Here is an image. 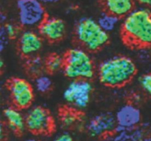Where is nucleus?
<instances>
[{"label": "nucleus", "instance_id": "obj_1", "mask_svg": "<svg viewBox=\"0 0 151 141\" xmlns=\"http://www.w3.org/2000/svg\"><path fill=\"white\" fill-rule=\"evenodd\" d=\"M122 41L130 48L151 46V11L147 7L134 9L124 18L120 26Z\"/></svg>", "mask_w": 151, "mask_h": 141}, {"label": "nucleus", "instance_id": "obj_2", "mask_svg": "<svg viewBox=\"0 0 151 141\" xmlns=\"http://www.w3.org/2000/svg\"><path fill=\"white\" fill-rule=\"evenodd\" d=\"M137 73L134 60L126 56H114L103 60L97 68L100 82L109 88H121L133 80Z\"/></svg>", "mask_w": 151, "mask_h": 141}, {"label": "nucleus", "instance_id": "obj_3", "mask_svg": "<svg viewBox=\"0 0 151 141\" xmlns=\"http://www.w3.org/2000/svg\"><path fill=\"white\" fill-rule=\"evenodd\" d=\"M75 41L88 52H97L109 42V34L103 30L97 21L83 17L77 21L74 27Z\"/></svg>", "mask_w": 151, "mask_h": 141}, {"label": "nucleus", "instance_id": "obj_4", "mask_svg": "<svg viewBox=\"0 0 151 141\" xmlns=\"http://www.w3.org/2000/svg\"><path fill=\"white\" fill-rule=\"evenodd\" d=\"M63 71L72 80H90L95 74V66L88 51L81 47L70 48L65 53Z\"/></svg>", "mask_w": 151, "mask_h": 141}, {"label": "nucleus", "instance_id": "obj_5", "mask_svg": "<svg viewBox=\"0 0 151 141\" xmlns=\"http://www.w3.org/2000/svg\"><path fill=\"white\" fill-rule=\"evenodd\" d=\"M24 116L26 129L33 135L49 136L55 131L54 118L50 110L42 106L30 107Z\"/></svg>", "mask_w": 151, "mask_h": 141}, {"label": "nucleus", "instance_id": "obj_6", "mask_svg": "<svg viewBox=\"0 0 151 141\" xmlns=\"http://www.w3.org/2000/svg\"><path fill=\"white\" fill-rule=\"evenodd\" d=\"M19 23L22 27L38 28L48 17L44 4L39 0H17Z\"/></svg>", "mask_w": 151, "mask_h": 141}, {"label": "nucleus", "instance_id": "obj_7", "mask_svg": "<svg viewBox=\"0 0 151 141\" xmlns=\"http://www.w3.org/2000/svg\"><path fill=\"white\" fill-rule=\"evenodd\" d=\"M92 84L88 79H75L68 85L63 92V98L70 107L82 110L91 101Z\"/></svg>", "mask_w": 151, "mask_h": 141}, {"label": "nucleus", "instance_id": "obj_8", "mask_svg": "<svg viewBox=\"0 0 151 141\" xmlns=\"http://www.w3.org/2000/svg\"><path fill=\"white\" fill-rule=\"evenodd\" d=\"M7 88L13 107L20 110L30 108L35 95L33 88L27 80L20 77L10 78Z\"/></svg>", "mask_w": 151, "mask_h": 141}, {"label": "nucleus", "instance_id": "obj_9", "mask_svg": "<svg viewBox=\"0 0 151 141\" xmlns=\"http://www.w3.org/2000/svg\"><path fill=\"white\" fill-rule=\"evenodd\" d=\"M117 126L116 117L111 113H102L91 118L86 126L87 132L93 137L112 135Z\"/></svg>", "mask_w": 151, "mask_h": 141}, {"label": "nucleus", "instance_id": "obj_10", "mask_svg": "<svg viewBox=\"0 0 151 141\" xmlns=\"http://www.w3.org/2000/svg\"><path fill=\"white\" fill-rule=\"evenodd\" d=\"M43 46V38L38 32L27 29L18 38V48L23 57L29 58L37 55Z\"/></svg>", "mask_w": 151, "mask_h": 141}, {"label": "nucleus", "instance_id": "obj_11", "mask_svg": "<svg viewBox=\"0 0 151 141\" xmlns=\"http://www.w3.org/2000/svg\"><path fill=\"white\" fill-rule=\"evenodd\" d=\"M38 33L43 39L55 43L64 38L66 32V23L58 17H47L38 27Z\"/></svg>", "mask_w": 151, "mask_h": 141}, {"label": "nucleus", "instance_id": "obj_12", "mask_svg": "<svg viewBox=\"0 0 151 141\" xmlns=\"http://www.w3.org/2000/svg\"><path fill=\"white\" fill-rule=\"evenodd\" d=\"M116 129H130L139 125L142 120L141 111L136 104H126L122 106L116 112Z\"/></svg>", "mask_w": 151, "mask_h": 141}, {"label": "nucleus", "instance_id": "obj_13", "mask_svg": "<svg viewBox=\"0 0 151 141\" xmlns=\"http://www.w3.org/2000/svg\"><path fill=\"white\" fill-rule=\"evenodd\" d=\"M136 0H100L104 13H110L119 19L125 18L134 10Z\"/></svg>", "mask_w": 151, "mask_h": 141}, {"label": "nucleus", "instance_id": "obj_14", "mask_svg": "<svg viewBox=\"0 0 151 141\" xmlns=\"http://www.w3.org/2000/svg\"><path fill=\"white\" fill-rule=\"evenodd\" d=\"M3 115L5 119V123L7 127L16 135H21L24 129L25 116L23 115L20 110L15 107H6L3 110Z\"/></svg>", "mask_w": 151, "mask_h": 141}, {"label": "nucleus", "instance_id": "obj_15", "mask_svg": "<svg viewBox=\"0 0 151 141\" xmlns=\"http://www.w3.org/2000/svg\"><path fill=\"white\" fill-rule=\"evenodd\" d=\"M58 117L62 126L66 129H73L83 122L84 115L81 110L74 107H64L60 109Z\"/></svg>", "mask_w": 151, "mask_h": 141}, {"label": "nucleus", "instance_id": "obj_16", "mask_svg": "<svg viewBox=\"0 0 151 141\" xmlns=\"http://www.w3.org/2000/svg\"><path fill=\"white\" fill-rule=\"evenodd\" d=\"M113 141H151V137L139 126L130 129H116Z\"/></svg>", "mask_w": 151, "mask_h": 141}, {"label": "nucleus", "instance_id": "obj_17", "mask_svg": "<svg viewBox=\"0 0 151 141\" xmlns=\"http://www.w3.org/2000/svg\"><path fill=\"white\" fill-rule=\"evenodd\" d=\"M25 67L27 73L35 78L44 73V70H46L45 60H43L38 55L29 57L27 60Z\"/></svg>", "mask_w": 151, "mask_h": 141}, {"label": "nucleus", "instance_id": "obj_18", "mask_svg": "<svg viewBox=\"0 0 151 141\" xmlns=\"http://www.w3.org/2000/svg\"><path fill=\"white\" fill-rule=\"evenodd\" d=\"M64 58L59 54L52 53L45 59V69L49 73H55L63 70Z\"/></svg>", "mask_w": 151, "mask_h": 141}, {"label": "nucleus", "instance_id": "obj_19", "mask_svg": "<svg viewBox=\"0 0 151 141\" xmlns=\"http://www.w3.org/2000/svg\"><path fill=\"white\" fill-rule=\"evenodd\" d=\"M119 19H120L119 17L114 15L103 12L99 17L97 22L103 30L109 33L116 29L119 22Z\"/></svg>", "mask_w": 151, "mask_h": 141}, {"label": "nucleus", "instance_id": "obj_20", "mask_svg": "<svg viewBox=\"0 0 151 141\" xmlns=\"http://www.w3.org/2000/svg\"><path fill=\"white\" fill-rule=\"evenodd\" d=\"M35 88L38 92L47 93L52 88V80L48 75L42 73L35 78Z\"/></svg>", "mask_w": 151, "mask_h": 141}, {"label": "nucleus", "instance_id": "obj_21", "mask_svg": "<svg viewBox=\"0 0 151 141\" xmlns=\"http://www.w3.org/2000/svg\"><path fill=\"white\" fill-rule=\"evenodd\" d=\"M1 26L4 29L6 35L8 37L9 39H15L16 38H19L20 35L21 31L20 25H17L16 24L10 23V22H6L5 24L1 25Z\"/></svg>", "mask_w": 151, "mask_h": 141}, {"label": "nucleus", "instance_id": "obj_22", "mask_svg": "<svg viewBox=\"0 0 151 141\" xmlns=\"http://www.w3.org/2000/svg\"><path fill=\"white\" fill-rule=\"evenodd\" d=\"M139 82L142 88L151 96V73H145L140 76Z\"/></svg>", "mask_w": 151, "mask_h": 141}, {"label": "nucleus", "instance_id": "obj_23", "mask_svg": "<svg viewBox=\"0 0 151 141\" xmlns=\"http://www.w3.org/2000/svg\"><path fill=\"white\" fill-rule=\"evenodd\" d=\"M9 40L10 39L6 35L3 27L1 26V29H0V51H1V52H2L4 48H6Z\"/></svg>", "mask_w": 151, "mask_h": 141}, {"label": "nucleus", "instance_id": "obj_24", "mask_svg": "<svg viewBox=\"0 0 151 141\" xmlns=\"http://www.w3.org/2000/svg\"><path fill=\"white\" fill-rule=\"evenodd\" d=\"M54 141H75L72 135L68 132H63L57 137Z\"/></svg>", "mask_w": 151, "mask_h": 141}, {"label": "nucleus", "instance_id": "obj_25", "mask_svg": "<svg viewBox=\"0 0 151 141\" xmlns=\"http://www.w3.org/2000/svg\"><path fill=\"white\" fill-rule=\"evenodd\" d=\"M136 1H137L144 7L147 8L148 7H151V0H136Z\"/></svg>", "mask_w": 151, "mask_h": 141}, {"label": "nucleus", "instance_id": "obj_26", "mask_svg": "<svg viewBox=\"0 0 151 141\" xmlns=\"http://www.w3.org/2000/svg\"><path fill=\"white\" fill-rule=\"evenodd\" d=\"M44 4H52L59 2L60 0H39Z\"/></svg>", "mask_w": 151, "mask_h": 141}, {"label": "nucleus", "instance_id": "obj_27", "mask_svg": "<svg viewBox=\"0 0 151 141\" xmlns=\"http://www.w3.org/2000/svg\"><path fill=\"white\" fill-rule=\"evenodd\" d=\"M6 20H7V16H6V15H4V13H1V15H0V21H1V24H5Z\"/></svg>", "mask_w": 151, "mask_h": 141}, {"label": "nucleus", "instance_id": "obj_28", "mask_svg": "<svg viewBox=\"0 0 151 141\" xmlns=\"http://www.w3.org/2000/svg\"><path fill=\"white\" fill-rule=\"evenodd\" d=\"M25 141H38V140H37L35 139H33V138H29V139L26 140Z\"/></svg>", "mask_w": 151, "mask_h": 141}]
</instances>
